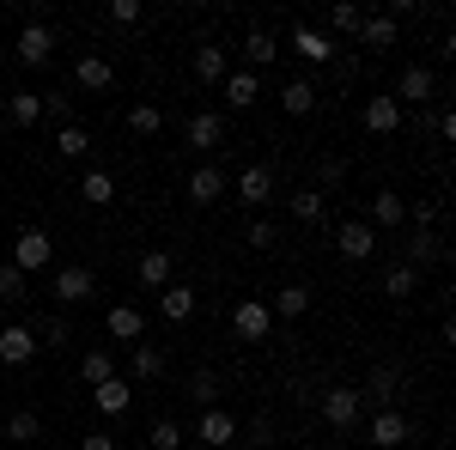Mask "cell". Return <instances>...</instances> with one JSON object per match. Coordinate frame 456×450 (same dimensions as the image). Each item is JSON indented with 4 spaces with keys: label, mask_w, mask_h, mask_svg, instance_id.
<instances>
[{
    "label": "cell",
    "mask_w": 456,
    "mask_h": 450,
    "mask_svg": "<svg viewBox=\"0 0 456 450\" xmlns=\"http://www.w3.org/2000/svg\"><path fill=\"white\" fill-rule=\"evenodd\" d=\"M49 262H55V238H49L43 225H25V232H19V243H12V268L31 280V274H43Z\"/></svg>",
    "instance_id": "obj_1"
},
{
    "label": "cell",
    "mask_w": 456,
    "mask_h": 450,
    "mask_svg": "<svg viewBox=\"0 0 456 450\" xmlns=\"http://www.w3.org/2000/svg\"><path fill=\"white\" fill-rule=\"evenodd\" d=\"M322 420H329L335 432H353V426L365 420V402H359V389H353V383H329V389H322Z\"/></svg>",
    "instance_id": "obj_2"
},
{
    "label": "cell",
    "mask_w": 456,
    "mask_h": 450,
    "mask_svg": "<svg viewBox=\"0 0 456 450\" xmlns=\"http://www.w3.org/2000/svg\"><path fill=\"white\" fill-rule=\"evenodd\" d=\"M49 299L55 305H92L98 299V274L92 268H55L49 274Z\"/></svg>",
    "instance_id": "obj_3"
},
{
    "label": "cell",
    "mask_w": 456,
    "mask_h": 450,
    "mask_svg": "<svg viewBox=\"0 0 456 450\" xmlns=\"http://www.w3.org/2000/svg\"><path fill=\"white\" fill-rule=\"evenodd\" d=\"M359 122H365V135L389 140V135H402V104H395L389 92H371V98H365V110H359Z\"/></svg>",
    "instance_id": "obj_4"
},
{
    "label": "cell",
    "mask_w": 456,
    "mask_h": 450,
    "mask_svg": "<svg viewBox=\"0 0 456 450\" xmlns=\"http://www.w3.org/2000/svg\"><path fill=\"white\" fill-rule=\"evenodd\" d=\"M335 250H341V262H371L378 256V232L365 219H347V225H335Z\"/></svg>",
    "instance_id": "obj_5"
},
{
    "label": "cell",
    "mask_w": 456,
    "mask_h": 450,
    "mask_svg": "<svg viewBox=\"0 0 456 450\" xmlns=\"http://www.w3.org/2000/svg\"><path fill=\"white\" fill-rule=\"evenodd\" d=\"M238 420L225 414V408H201V426H195V438H201V450H232L238 445Z\"/></svg>",
    "instance_id": "obj_6"
},
{
    "label": "cell",
    "mask_w": 456,
    "mask_h": 450,
    "mask_svg": "<svg viewBox=\"0 0 456 450\" xmlns=\"http://www.w3.org/2000/svg\"><path fill=\"white\" fill-rule=\"evenodd\" d=\"M414 438V420L402 414V408H378L371 414V450H395V445H408Z\"/></svg>",
    "instance_id": "obj_7"
},
{
    "label": "cell",
    "mask_w": 456,
    "mask_h": 450,
    "mask_svg": "<svg viewBox=\"0 0 456 450\" xmlns=\"http://www.w3.org/2000/svg\"><path fill=\"white\" fill-rule=\"evenodd\" d=\"M232 329H238V341H268V335H274V311H268L262 299H244V305L232 311Z\"/></svg>",
    "instance_id": "obj_8"
},
{
    "label": "cell",
    "mask_w": 456,
    "mask_h": 450,
    "mask_svg": "<svg viewBox=\"0 0 456 450\" xmlns=\"http://www.w3.org/2000/svg\"><path fill=\"white\" fill-rule=\"evenodd\" d=\"M37 353H43V347H37L31 323H6V329H0V365H31Z\"/></svg>",
    "instance_id": "obj_9"
},
{
    "label": "cell",
    "mask_w": 456,
    "mask_h": 450,
    "mask_svg": "<svg viewBox=\"0 0 456 450\" xmlns=\"http://www.w3.org/2000/svg\"><path fill=\"white\" fill-rule=\"evenodd\" d=\"M432 92H438V79H432V68H420V61H408V68L395 73V92H389V98H395V104H426Z\"/></svg>",
    "instance_id": "obj_10"
},
{
    "label": "cell",
    "mask_w": 456,
    "mask_h": 450,
    "mask_svg": "<svg viewBox=\"0 0 456 450\" xmlns=\"http://www.w3.org/2000/svg\"><path fill=\"white\" fill-rule=\"evenodd\" d=\"M12 49H19L25 68H49V55H55V31H49V25H25Z\"/></svg>",
    "instance_id": "obj_11"
},
{
    "label": "cell",
    "mask_w": 456,
    "mask_h": 450,
    "mask_svg": "<svg viewBox=\"0 0 456 450\" xmlns=\"http://www.w3.org/2000/svg\"><path fill=\"white\" fill-rule=\"evenodd\" d=\"M189 146H195V152H219V146H225V116H219V110H195V116H189Z\"/></svg>",
    "instance_id": "obj_12"
},
{
    "label": "cell",
    "mask_w": 456,
    "mask_h": 450,
    "mask_svg": "<svg viewBox=\"0 0 456 450\" xmlns=\"http://www.w3.org/2000/svg\"><path fill=\"white\" fill-rule=\"evenodd\" d=\"M238 201H244V208H268V201H274V165H249V171L238 176Z\"/></svg>",
    "instance_id": "obj_13"
},
{
    "label": "cell",
    "mask_w": 456,
    "mask_h": 450,
    "mask_svg": "<svg viewBox=\"0 0 456 450\" xmlns=\"http://www.w3.org/2000/svg\"><path fill=\"white\" fill-rule=\"evenodd\" d=\"M371 232H395V225H408V201L395 195V189H378L371 195V219H365Z\"/></svg>",
    "instance_id": "obj_14"
},
{
    "label": "cell",
    "mask_w": 456,
    "mask_h": 450,
    "mask_svg": "<svg viewBox=\"0 0 456 450\" xmlns=\"http://www.w3.org/2000/svg\"><path fill=\"white\" fill-rule=\"evenodd\" d=\"M104 329H110V341H141L146 335V311L141 305H110Z\"/></svg>",
    "instance_id": "obj_15"
},
{
    "label": "cell",
    "mask_w": 456,
    "mask_h": 450,
    "mask_svg": "<svg viewBox=\"0 0 456 450\" xmlns=\"http://www.w3.org/2000/svg\"><path fill=\"white\" fill-rule=\"evenodd\" d=\"M395 37H402V25L389 12H365L359 19V49H395Z\"/></svg>",
    "instance_id": "obj_16"
},
{
    "label": "cell",
    "mask_w": 456,
    "mask_h": 450,
    "mask_svg": "<svg viewBox=\"0 0 456 450\" xmlns=\"http://www.w3.org/2000/svg\"><path fill=\"white\" fill-rule=\"evenodd\" d=\"M73 86H79V92H110V86H116V68H110V55H79V68H73Z\"/></svg>",
    "instance_id": "obj_17"
},
{
    "label": "cell",
    "mask_w": 456,
    "mask_h": 450,
    "mask_svg": "<svg viewBox=\"0 0 456 450\" xmlns=\"http://www.w3.org/2000/svg\"><path fill=\"white\" fill-rule=\"evenodd\" d=\"M195 305H201V299H195V286H183V280H171V286L159 292V316H165V323H189Z\"/></svg>",
    "instance_id": "obj_18"
},
{
    "label": "cell",
    "mask_w": 456,
    "mask_h": 450,
    "mask_svg": "<svg viewBox=\"0 0 456 450\" xmlns=\"http://www.w3.org/2000/svg\"><path fill=\"white\" fill-rule=\"evenodd\" d=\"M402 396V372L395 365H371V378H365V389H359V402H378V408H389Z\"/></svg>",
    "instance_id": "obj_19"
},
{
    "label": "cell",
    "mask_w": 456,
    "mask_h": 450,
    "mask_svg": "<svg viewBox=\"0 0 456 450\" xmlns=\"http://www.w3.org/2000/svg\"><path fill=\"white\" fill-rule=\"evenodd\" d=\"M189 201H195V208H213V201H225V171H219V165H201V171L189 176Z\"/></svg>",
    "instance_id": "obj_20"
},
{
    "label": "cell",
    "mask_w": 456,
    "mask_h": 450,
    "mask_svg": "<svg viewBox=\"0 0 456 450\" xmlns=\"http://www.w3.org/2000/svg\"><path fill=\"white\" fill-rule=\"evenodd\" d=\"M268 311L281 316V323H298V316L311 311V286H305V280H292V286H281V292H274V305H268Z\"/></svg>",
    "instance_id": "obj_21"
},
{
    "label": "cell",
    "mask_w": 456,
    "mask_h": 450,
    "mask_svg": "<svg viewBox=\"0 0 456 450\" xmlns=\"http://www.w3.org/2000/svg\"><path fill=\"white\" fill-rule=\"evenodd\" d=\"M292 49H298L305 61H316V68L335 61V43H329V31H316V25H298V31H292Z\"/></svg>",
    "instance_id": "obj_22"
},
{
    "label": "cell",
    "mask_w": 456,
    "mask_h": 450,
    "mask_svg": "<svg viewBox=\"0 0 456 450\" xmlns=\"http://www.w3.org/2000/svg\"><path fill=\"white\" fill-rule=\"evenodd\" d=\"M256 98H262V79H256L249 68H232V73H225V104H232V110H249Z\"/></svg>",
    "instance_id": "obj_23"
},
{
    "label": "cell",
    "mask_w": 456,
    "mask_h": 450,
    "mask_svg": "<svg viewBox=\"0 0 456 450\" xmlns=\"http://www.w3.org/2000/svg\"><path fill=\"white\" fill-rule=\"evenodd\" d=\"M432 262H444V238H438V232H414V238H408V268L426 274Z\"/></svg>",
    "instance_id": "obj_24"
},
{
    "label": "cell",
    "mask_w": 456,
    "mask_h": 450,
    "mask_svg": "<svg viewBox=\"0 0 456 450\" xmlns=\"http://www.w3.org/2000/svg\"><path fill=\"white\" fill-rule=\"evenodd\" d=\"M171 280H176L171 250H146V256H141V286H152V292H165Z\"/></svg>",
    "instance_id": "obj_25"
},
{
    "label": "cell",
    "mask_w": 456,
    "mask_h": 450,
    "mask_svg": "<svg viewBox=\"0 0 456 450\" xmlns=\"http://www.w3.org/2000/svg\"><path fill=\"white\" fill-rule=\"evenodd\" d=\"M92 402H98V414H128V402H134V389H128V378H110V383H98L92 389Z\"/></svg>",
    "instance_id": "obj_26"
},
{
    "label": "cell",
    "mask_w": 456,
    "mask_h": 450,
    "mask_svg": "<svg viewBox=\"0 0 456 450\" xmlns=\"http://www.w3.org/2000/svg\"><path fill=\"white\" fill-rule=\"evenodd\" d=\"M225 73H232L225 49H219V43H201V49H195V79H208V86H225Z\"/></svg>",
    "instance_id": "obj_27"
},
{
    "label": "cell",
    "mask_w": 456,
    "mask_h": 450,
    "mask_svg": "<svg viewBox=\"0 0 456 450\" xmlns=\"http://www.w3.org/2000/svg\"><path fill=\"white\" fill-rule=\"evenodd\" d=\"M244 61H249V73H256V68H274V61H281V43H274V31H249V37H244Z\"/></svg>",
    "instance_id": "obj_28"
},
{
    "label": "cell",
    "mask_w": 456,
    "mask_h": 450,
    "mask_svg": "<svg viewBox=\"0 0 456 450\" xmlns=\"http://www.w3.org/2000/svg\"><path fill=\"white\" fill-rule=\"evenodd\" d=\"M79 201H86V208H110V201H116V176L110 171H86L79 176Z\"/></svg>",
    "instance_id": "obj_29"
},
{
    "label": "cell",
    "mask_w": 456,
    "mask_h": 450,
    "mask_svg": "<svg viewBox=\"0 0 456 450\" xmlns=\"http://www.w3.org/2000/svg\"><path fill=\"white\" fill-rule=\"evenodd\" d=\"M116 378V359H110V347H92V353H79V383H110Z\"/></svg>",
    "instance_id": "obj_30"
},
{
    "label": "cell",
    "mask_w": 456,
    "mask_h": 450,
    "mask_svg": "<svg viewBox=\"0 0 456 450\" xmlns=\"http://www.w3.org/2000/svg\"><path fill=\"white\" fill-rule=\"evenodd\" d=\"M281 110H286V116H311V110H316V86H311V79H286V86H281Z\"/></svg>",
    "instance_id": "obj_31"
},
{
    "label": "cell",
    "mask_w": 456,
    "mask_h": 450,
    "mask_svg": "<svg viewBox=\"0 0 456 450\" xmlns=\"http://www.w3.org/2000/svg\"><path fill=\"white\" fill-rule=\"evenodd\" d=\"M292 219L322 225V219H329V195H322V189H298V195H292Z\"/></svg>",
    "instance_id": "obj_32"
},
{
    "label": "cell",
    "mask_w": 456,
    "mask_h": 450,
    "mask_svg": "<svg viewBox=\"0 0 456 450\" xmlns=\"http://www.w3.org/2000/svg\"><path fill=\"white\" fill-rule=\"evenodd\" d=\"M414 292H420V274H414L408 262H395V268L384 274V299H395V305H402V299H414Z\"/></svg>",
    "instance_id": "obj_33"
},
{
    "label": "cell",
    "mask_w": 456,
    "mask_h": 450,
    "mask_svg": "<svg viewBox=\"0 0 456 450\" xmlns=\"http://www.w3.org/2000/svg\"><path fill=\"white\" fill-rule=\"evenodd\" d=\"M134 378H141V383L165 378V347H152V341H134Z\"/></svg>",
    "instance_id": "obj_34"
},
{
    "label": "cell",
    "mask_w": 456,
    "mask_h": 450,
    "mask_svg": "<svg viewBox=\"0 0 456 450\" xmlns=\"http://www.w3.org/2000/svg\"><path fill=\"white\" fill-rule=\"evenodd\" d=\"M159 128H165V110H159V104H128V135L152 140Z\"/></svg>",
    "instance_id": "obj_35"
},
{
    "label": "cell",
    "mask_w": 456,
    "mask_h": 450,
    "mask_svg": "<svg viewBox=\"0 0 456 450\" xmlns=\"http://www.w3.org/2000/svg\"><path fill=\"white\" fill-rule=\"evenodd\" d=\"M189 402H195V408H219V372L201 365V372L189 378Z\"/></svg>",
    "instance_id": "obj_36"
},
{
    "label": "cell",
    "mask_w": 456,
    "mask_h": 450,
    "mask_svg": "<svg viewBox=\"0 0 456 450\" xmlns=\"http://www.w3.org/2000/svg\"><path fill=\"white\" fill-rule=\"evenodd\" d=\"M6 116H12L19 128H37V122H43V98H37V92H12V104H6Z\"/></svg>",
    "instance_id": "obj_37"
},
{
    "label": "cell",
    "mask_w": 456,
    "mask_h": 450,
    "mask_svg": "<svg viewBox=\"0 0 456 450\" xmlns=\"http://www.w3.org/2000/svg\"><path fill=\"white\" fill-rule=\"evenodd\" d=\"M55 152H61V159H86V152H92V135H86L79 122H68V128L55 135Z\"/></svg>",
    "instance_id": "obj_38"
},
{
    "label": "cell",
    "mask_w": 456,
    "mask_h": 450,
    "mask_svg": "<svg viewBox=\"0 0 456 450\" xmlns=\"http://www.w3.org/2000/svg\"><path fill=\"white\" fill-rule=\"evenodd\" d=\"M31 335H37V347H68V341H73L68 316H43V323H37Z\"/></svg>",
    "instance_id": "obj_39"
},
{
    "label": "cell",
    "mask_w": 456,
    "mask_h": 450,
    "mask_svg": "<svg viewBox=\"0 0 456 450\" xmlns=\"http://www.w3.org/2000/svg\"><path fill=\"white\" fill-rule=\"evenodd\" d=\"M146 450H183V426H176V420H152Z\"/></svg>",
    "instance_id": "obj_40"
},
{
    "label": "cell",
    "mask_w": 456,
    "mask_h": 450,
    "mask_svg": "<svg viewBox=\"0 0 456 450\" xmlns=\"http://www.w3.org/2000/svg\"><path fill=\"white\" fill-rule=\"evenodd\" d=\"M0 299H6V305H19V299H31V280L19 274V268H12V262H6V268H0Z\"/></svg>",
    "instance_id": "obj_41"
},
{
    "label": "cell",
    "mask_w": 456,
    "mask_h": 450,
    "mask_svg": "<svg viewBox=\"0 0 456 450\" xmlns=\"http://www.w3.org/2000/svg\"><path fill=\"white\" fill-rule=\"evenodd\" d=\"M408 225H414V232H432V225H438V201H432V195L408 201Z\"/></svg>",
    "instance_id": "obj_42"
},
{
    "label": "cell",
    "mask_w": 456,
    "mask_h": 450,
    "mask_svg": "<svg viewBox=\"0 0 456 450\" xmlns=\"http://www.w3.org/2000/svg\"><path fill=\"white\" fill-rule=\"evenodd\" d=\"M359 19H365V6H347V0H341V6H329V25H335V31L359 37Z\"/></svg>",
    "instance_id": "obj_43"
},
{
    "label": "cell",
    "mask_w": 456,
    "mask_h": 450,
    "mask_svg": "<svg viewBox=\"0 0 456 450\" xmlns=\"http://www.w3.org/2000/svg\"><path fill=\"white\" fill-rule=\"evenodd\" d=\"M37 432H43V426H37V414H6V438H19V445H31Z\"/></svg>",
    "instance_id": "obj_44"
},
{
    "label": "cell",
    "mask_w": 456,
    "mask_h": 450,
    "mask_svg": "<svg viewBox=\"0 0 456 450\" xmlns=\"http://www.w3.org/2000/svg\"><path fill=\"white\" fill-rule=\"evenodd\" d=\"M141 19H146L141 0H110V25H141Z\"/></svg>",
    "instance_id": "obj_45"
},
{
    "label": "cell",
    "mask_w": 456,
    "mask_h": 450,
    "mask_svg": "<svg viewBox=\"0 0 456 450\" xmlns=\"http://www.w3.org/2000/svg\"><path fill=\"white\" fill-rule=\"evenodd\" d=\"M43 116H55V122L68 128L73 122V98H43Z\"/></svg>",
    "instance_id": "obj_46"
},
{
    "label": "cell",
    "mask_w": 456,
    "mask_h": 450,
    "mask_svg": "<svg viewBox=\"0 0 456 450\" xmlns=\"http://www.w3.org/2000/svg\"><path fill=\"white\" fill-rule=\"evenodd\" d=\"M249 250H274V225H268V219L249 225Z\"/></svg>",
    "instance_id": "obj_47"
},
{
    "label": "cell",
    "mask_w": 456,
    "mask_h": 450,
    "mask_svg": "<svg viewBox=\"0 0 456 450\" xmlns=\"http://www.w3.org/2000/svg\"><path fill=\"white\" fill-rule=\"evenodd\" d=\"M426 0H389V19H420Z\"/></svg>",
    "instance_id": "obj_48"
},
{
    "label": "cell",
    "mask_w": 456,
    "mask_h": 450,
    "mask_svg": "<svg viewBox=\"0 0 456 450\" xmlns=\"http://www.w3.org/2000/svg\"><path fill=\"white\" fill-rule=\"evenodd\" d=\"M316 176H322V189H335V183L347 176V165H341V159H322V171H316Z\"/></svg>",
    "instance_id": "obj_49"
},
{
    "label": "cell",
    "mask_w": 456,
    "mask_h": 450,
    "mask_svg": "<svg viewBox=\"0 0 456 450\" xmlns=\"http://www.w3.org/2000/svg\"><path fill=\"white\" fill-rule=\"evenodd\" d=\"M432 128H438V140H456V116H451V110H438V116H432Z\"/></svg>",
    "instance_id": "obj_50"
},
{
    "label": "cell",
    "mask_w": 456,
    "mask_h": 450,
    "mask_svg": "<svg viewBox=\"0 0 456 450\" xmlns=\"http://www.w3.org/2000/svg\"><path fill=\"white\" fill-rule=\"evenodd\" d=\"M79 450H116V438H110V432H86V438H79Z\"/></svg>",
    "instance_id": "obj_51"
},
{
    "label": "cell",
    "mask_w": 456,
    "mask_h": 450,
    "mask_svg": "<svg viewBox=\"0 0 456 450\" xmlns=\"http://www.w3.org/2000/svg\"><path fill=\"white\" fill-rule=\"evenodd\" d=\"M0 438H6V414H0Z\"/></svg>",
    "instance_id": "obj_52"
}]
</instances>
